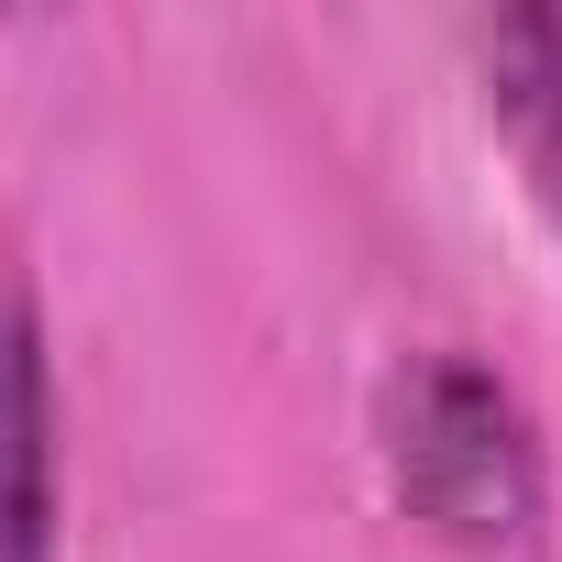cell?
<instances>
[{"mask_svg": "<svg viewBox=\"0 0 562 562\" xmlns=\"http://www.w3.org/2000/svg\"><path fill=\"white\" fill-rule=\"evenodd\" d=\"M364 441H375V474L386 496L452 540V551H529L540 518H551V452H540V419L529 397L463 353V342H408L386 353L375 397H364Z\"/></svg>", "mask_w": 562, "mask_h": 562, "instance_id": "6da1fadb", "label": "cell"}, {"mask_svg": "<svg viewBox=\"0 0 562 562\" xmlns=\"http://www.w3.org/2000/svg\"><path fill=\"white\" fill-rule=\"evenodd\" d=\"M0 562H67V441L34 265L0 221Z\"/></svg>", "mask_w": 562, "mask_h": 562, "instance_id": "7a4b0ae2", "label": "cell"}, {"mask_svg": "<svg viewBox=\"0 0 562 562\" xmlns=\"http://www.w3.org/2000/svg\"><path fill=\"white\" fill-rule=\"evenodd\" d=\"M463 56H474V89H485V122L507 133L540 221L562 232V0H518V12H474L463 23Z\"/></svg>", "mask_w": 562, "mask_h": 562, "instance_id": "3957f363", "label": "cell"}]
</instances>
